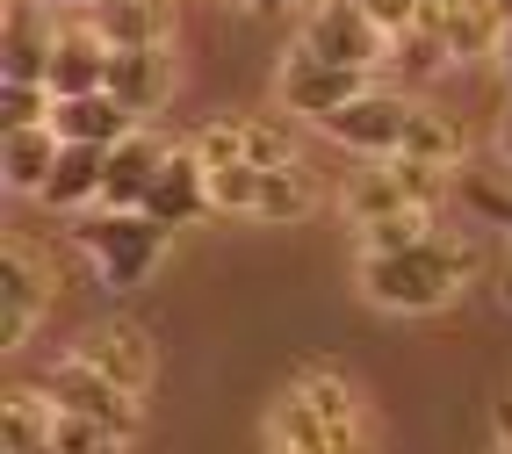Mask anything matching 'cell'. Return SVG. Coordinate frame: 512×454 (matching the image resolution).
<instances>
[{"instance_id":"cell-1","label":"cell","mask_w":512,"mask_h":454,"mask_svg":"<svg viewBox=\"0 0 512 454\" xmlns=\"http://www.w3.org/2000/svg\"><path fill=\"white\" fill-rule=\"evenodd\" d=\"M476 274H484V253L462 231H433L412 253H390V260H354L361 296L375 310H390V318H433V310L469 296Z\"/></svg>"},{"instance_id":"cell-2","label":"cell","mask_w":512,"mask_h":454,"mask_svg":"<svg viewBox=\"0 0 512 454\" xmlns=\"http://www.w3.org/2000/svg\"><path fill=\"white\" fill-rule=\"evenodd\" d=\"M166 238L174 231H166L152 209H87V217H73V253L94 267V282L116 289V296L145 289L159 274Z\"/></svg>"},{"instance_id":"cell-3","label":"cell","mask_w":512,"mask_h":454,"mask_svg":"<svg viewBox=\"0 0 512 454\" xmlns=\"http://www.w3.org/2000/svg\"><path fill=\"white\" fill-rule=\"evenodd\" d=\"M455 195V173L448 166H426V159H368L347 188H339V217L375 224V217H440V202Z\"/></svg>"},{"instance_id":"cell-4","label":"cell","mask_w":512,"mask_h":454,"mask_svg":"<svg viewBox=\"0 0 512 454\" xmlns=\"http://www.w3.org/2000/svg\"><path fill=\"white\" fill-rule=\"evenodd\" d=\"M0 346L8 354H22L29 339H37V325H44V310L58 303V260L37 246V238H8L0 246Z\"/></svg>"},{"instance_id":"cell-5","label":"cell","mask_w":512,"mask_h":454,"mask_svg":"<svg viewBox=\"0 0 512 454\" xmlns=\"http://www.w3.org/2000/svg\"><path fill=\"white\" fill-rule=\"evenodd\" d=\"M296 51L332 58V65H368V73H383L390 29L375 22L361 0H311V15H303V29H296Z\"/></svg>"},{"instance_id":"cell-6","label":"cell","mask_w":512,"mask_h":454,"mask_svg":"<svg viewBox=\"0 0 512 454\" xmlns=\"http://www.w3.org/2000/svg\"><path fill=\"white\" fill-rule=\"evenodd\" d=\"M375 73L368 65H332V58H311V51H289L275 65V101H282V116H303V123H325L339 116L354 94H368Z\"/></svg>"},{"instance_id":"cell-7","label":"cell","mask_w":512,"mask_h":454,"mask_svg":"<svg viewBox=\"0 0 512 454\" xmlns=\"http://www.w3.org/2000/svg\"><path fill=\"white\" fill-rule=\"evenodd\" d=\"M44 390L58 397V411H80V418H101V426H116V433H130L138 440V426H145V397H130L123 382H109L101 368H87L73 346H65V354L37 375Z\"/></svg>"},{"instance_id":"cell-8","label":"cell","mask_w":512,"mask_h":454,"mask_svg":"<svg viewBox=\"0 0 512 454\" xmlns=\"http://www.w3.org/2000/svg\"><path fill=\"white\" fill-rule=\"evenodd\" d=\"M318 130L332 137V145H347L354 159H397L404 152V130H412V101L390 94V87H368L339 116H325Z\"/></svg>"},{"instance_id":"cell-9","label":"cell","mask_w":512,"mask_h":454,"mask_svg":"<svg viewBox=\"0 0 512 454\" xmlns=\"http://www.w3.org/2000/svg\"><path fill=\"white\" fill-rule=\"evenodd\" d=\"M73 354L87 368H101L109 382H123L130 397H145L152 382H159V346L145 325H130V318H94L80 339H73Z\"/></svg>"},{"instance_id":"cell-10","label":"cell","mask_w":512,"mask_h":454,"mask_svg":"<svg viewBox=\"0 0 512 454\" xmlns=\"http://www.w3.org/2000/svg\"><path fill=\"white\" fill-rule=\"evenodd\" d=\"M260 454H354V447L339 440V426L289 382V390L267 404V418H260Z\"/></svg>"},{"instance_id":"cell-11","label":"cell","mask_w":512,"mask_h":454,"mask_svg":"<svg viewBox=\"0 0 512 454\" xmlns=\"http://www.w3.org/2000/svg\"><path fill=\"white\" fill-rule=\"evenodd\" d=\"M174 80H181V65H174V44H145V51H109V94L123 101L138 123H152L166 101H174Z\"/></svg>"},{"instance_id":"cell-12","label":"cell","mask_w":512,"mask_h":454,"mask_svg":"<svg viewBox=\"0 0 512 454\" xmlns=\"http://www.w3.org/2000/svg\"><path fill=\"white\" fill-rule=\"evenodd\" d=\"M174 159V137L138 123L123 137V145H109V181H101V209H145L152 181H159V166Z\"/></svg>"},{"instance_id":"cell-13","label":"cell","mask_w":512,"mask_h":454,"mask_svg":"<svg viewBox=\"0 0 512 454\" xmlns=\"http://www.w3.org/2000/svg\"><path fill=\"white\" fill-rule=\"evenodd\" d=\"M296 390L311 397L332 426H339V440H347L354 454H368L375 447V411H368V397H361V382L347 375V368H332V361H311V368H296Z\"/></svg>"},{"instance_id":"cell-14","label":"cell","mask_w":512,"mask_h":454,"mask_svg":"<svg viewBox=\"0 0 512 454\" xmlns=\"http://www.w3.org/2000/svg\"><path fill=\"white\" fill-rule=\"evenodd\" d=\"M58 51V15L44 0H8V29H0V80H51Z\"/></svg>"},{"instance_id":"cell-15","label":"cell","mask_w":512,"mask_h":454,"mask_svg":"<svg viewBox=\"0 0 512 454\" xmlns=\"http://www.w3.org/2000/svg\"><path fill=\"white\" fill-rule=\"evenodd\" d=\"M145 209L166 224V231H188V224H202L210 217V166H202L195 152H188V137L174 145V159L159 166V181H152V195H145Z\"/></svg>"},{"instance_id":"cell-16","label":"cell","mask_w":512,"mask_h":454,"mask_svg":"<svg viewBox=\"0 0 512 454\" xmlns=\"http://www.w3.org/2000/svg\"><path fill=\"white\" fill-rule=\"evenodd\" d=\"M44 87H51L58 101L109 87V44H101L94 22H58V51H51V80H44Z\"/></svg>"},{"instance_id":"cell-17","label":"cell","mask_w":512,"mask_h":454,"mask_svg":"<svg viewBox=\"0 0 512 454\" xmlns=\"http://www.w3.org/2000/svg\"><path fill=\"white\" fill-rule=\"evenodd\" d=\"M325 209V181H318V166L311 159H289V166H267L260 173V209H253V224H303V217H318Z\"/></svg>"},{"instance_id":"cell-18","label":"cell","mask_w":512,"mask_h":454,"mask_svg":"<svg viewBox=\"0 0 512 454\" xmlns=\"http://www.w3.org/2000/svg\"><path fill=\"white\" fill-rule=\"evenodd\" d=\"M101 181H109V152L101 145H65L37 202L58 209V217H87V209H101Z\"/></svg>"},{"instance_id":"cell-19","label":"cell","mask_w":512,"mask_h":454,"mask_svg":"<svg viewBox=\"0 0 512 454\" xmlns=\"http://www.w3.org/2000/svg\"><path fill=\"white\" fill-rule=\"evenodd\" d=\"M101 29V44L109 51H145V44H174V0H101L87 15Z\"/></svg>"},{"instance_id":"cell-20","label":"cell","mask_w":512,"mask_h":454,"mask_svg":"<svg viewBox=\"0 0 512 454\" xmlns=\"http://www.w3.org/2000/svg\"><path fill=\"white\" fill-rule=\"evenodd\" d=\"M51 130L65 137V145H101V152H109V145H123V137L138 130V116H130L123 101L101 87V94H73V101H58V109H51Z\"/></svg>"},{"instance_id":"cell-21","label":"cell","mask_w":512,"mask_h":454,"mask_svg":"<svg viewBox=\"0 0 512 454\" xmlns=\"http://www.w3.org/2000/svg\"><path fill=\"white\" fill-rule=\"evenodd\" d=\"M58 152H65V137H58L51 123L8 130V145H0V188L37 202V195H44V181H51V166H58Z\"/></svg>"},{"instance_id":"cell-22","label":"cell","mask_w":512,"mask_h":454,"mask_svg":"<svg viewBox=\"0 0 512 454\" xmlns=\"http://www.w3.org/2000/svg\"><path fill=\"white\" fill-rule=\"evenodd\" d=\"M505 8L498 0H455L448 15H440L433 29L448 37V51H455V65H484V58H498V37H505Z\"/></svg>"},{"instance_id":"cell-23","label":"cell","mask_w":512,"mask_h":454,"mask_svg":"<svg viewBox=\"0 0 512 454\" xmlns=\"http://www.w3.org/2000/svg\"><path fill=\"white\" fill-rule=\"evenodd\" d=\"M383 65L404 87H433L440 73H455V51H448V37H440L433 22H412V29H390V58Z\"/></svg>"},{"instance_id":"cell-24","label":"cell","mask_w":512,"mask_h":454,"mask_svg":"<svg viewBox=\"0 0 512 454\" xmlns=\"http://www.w3.org/2000/svg\"><path fill=\"white\" fill-rule=\"evenodd\" d=\"M0 433H8V454L51 447V433H58V397L44 390V382H22V390H8V404H0Z\"/></svg>"},{"instance_id":"cell-25","label":"cell","mask_w":512,"mask_h":454,"mask_svg":"<svg viewBox=\"0 0 512 454\" xmlns=\"http://www.w3.org/2000/svg\"><path fill=\"white\" fill-rule=\"evenodd\" d=\"M404 159H426V166H462L469 159V130L455 116H440V109H419L412 101V130H404Z\"/></svg>"},{"instance_id":"cell-26","label":"cell","mask_w":512,"mask_h":454,"mask_svg":"<svg viewBox=\"0 0 512 454\" xmlns=\"http://www.w3.org/2000/svg\"><path fill=\"white\" fill-rule=\"evenodd\" d=\"M440 224L433 217H375V224H354V260H390V253H412L419 238H433Z\"/></svg>"},{"instance_id":"cell-27","label":"cell","mask_w":512,"mask_h":454,"mask_svg":"<svg viewBox=\"0 0 512 454\" xmlns=\"http://www.w3.org/2000/svg\"><path fill=\"white\" fill-rule=\"evenodd\" d=\"M260 173L253 159H231V166H210V202H217V217H253L260 209Z\"/></svg>"},{"instance_id":"cell-28","label":"cell","mask_w":512,"mask_h":454,"mask_svg":"<svg viewBox=\"0 0 512 454\" xmlns=\"http://www.w3.org/2000/svg\"><path fill=\"white\" fill-rule=\"evenodd\" d=\"M51 447H58V454H130V433L101 426V418H80V411H58Z\"/></svg>"},{"instance_id":"cell-29","label":"cell","mask_w":512,"mask_h":454,"mask_svg":"<svg viewBox=\"0 0 512 454\" xmlns=\"http://www.w3.org/2000/svg\"><path fill=\"white\" fill-rule=\"evenodd\" d=\"M188 152H195L202 166L246 159V116H210V123H195V130H188Z\"/></svg>"},{"instance_id":"cell-30","label":"cell","mask_w":512,"mask_h":454,"mask_svg":"<svg viewBox=\"0 0 512 454\" xmlns=\"http://www.w3.org/2000/svg\"><path fill=\"white\" fill-rule=\"evenodd\" d=\"M58 94L44 80H0V123L8 130H29V123H51Z\"/></svg>"},{"instance_id":"cell-31","label":"cell","mask_w":512,"mask_h":454,"mask_svg":"<svg viewBox=\"0 0 512 454\" xmlns=\"http://www.w3.org/2000/svg\"><path fill=\"white\" fill-rule=\"evenodd\" d=\"M246 159H253V166H289V159H303V152H296V130L275 123V116H246Z\"/></svg>"},{"instance_id":"cell-32","label":"cell","mask_w":512,"mask_h":454,"mask_svg":"<svg viewBox=\"0 0 512 454\" xmlns=\"http://www.w3.org/2000/svg\"><path fill=\"white\" fill-rule=\"evenodd\" d=\"M462 202H469L484 224L512 231V188H498V181H462Z\"/></svg>"},{"instance_id":"cell-33","label":"cell","mask_w":512,"mask_h":454,"mask_svg":"<svg viewBox=\"0 0 512 454\" xmlns=\"http://www.w3.org/2000/svg\"><path fill=\"white\" fill-rule=\"evenodd\" d=\"M361 8L383 22V29H412L419 22V0H361Z\"/></svg>"},{"instance_id":"cell-34","label":"cell","mask_w":512,"mask_h":454,"mask_svg":"<svg viewBox=\"0 0 512 454\" xmlns=\"http://www.w3.org/2000/svg\"><path fill=\"white\" fill-rule=\"evenodd\" d=\"M491 145H498V166L512 173V94H505V109H498V137H491Z\"/></svg>"},{"instance_id":"cell-35","label":"cell","mask_w":512,"mask_h":454,"mask_svg":"<svg viewBox=\"0 0 512 454\" xmlns=\"http://www.w3.org/2000/svg\"><path fill=\"white\" fill-rule=\"evenodd\" d=\"M253 15H311V0H246Z\"/></svg>"},{"instance_id":"cell-36","label":"cell","mask_w":512,"mask_h":454,"mask_svg":"<svg viewBox=\"0 0 512 454\" xmlns=\"http://www.w3.org/2000/svg\"><path fill=\"white\" fill-rule=\"evenodd\" d=\"M491 289H498V303H505V310H512V253H505V260H498V267H491Z\"/></svg>"},{"instance_id":"cell-37","label":"cell","mask_w":512,"mask_h":454,"mask_svg":"<svg viewBox=\"0 0 512 454\" xmlns=\"http://www.w3.org/2000/svg\"><path fill=\"white\" fill-rule=\"evenodd\" d=\"M491 65H498V80H505V94H512V22H505V37H498V58H491Z\"/></svg>"},{"instance_id":"cell-38","label":"cell","mask_w":512,"mask_h":454,"mask_svg":"<svg viewBox=\"0 0 512 454\" xmlns=\"http://www.w3.org/2000/svg\"><path fill=\"white\" fill-rule=\"evenodd\" d=\"M44 8H51V15H94L101 0H44Z\"/></svg>"},{"instance_id":"cell-39","label":"cell","mask_w":512,"mask_h":454,"mask_svg":"<svg viewBox=\"0 0 512 454\" xmlns=\"http://www.w3.org/2000/svg\"><path fill=\"white\" fill-rule=\"evenodd\" d=\"M491 454H512V440H491Z\"/></svg>"},{"instance_id":"cell-40","label":"cell","mask_w":512,"mask_h":454,"mask_svg":"<svg viewBox=\"0 0 512 454\" xmlns=\"http://www.w3.org/2000/svg\"><path fill=\"white\" fill-rule=\"evenodd\" d=\"M29 454H58V447H29Z\"/></svg>"},{"instance_id":"cell-41","label":"cell","mask_w":512,"mask_h":454,"mask_svg":"<svg viewBox=\"0 0 512 454\" xmlns=\"http://www.w3.org/2000/svg\"><path fill=\"white\" fill-rule=\"evenodd\" d=\"M498 8H505V15H512V0H498Z\"/></svg>"}]
</instances>
